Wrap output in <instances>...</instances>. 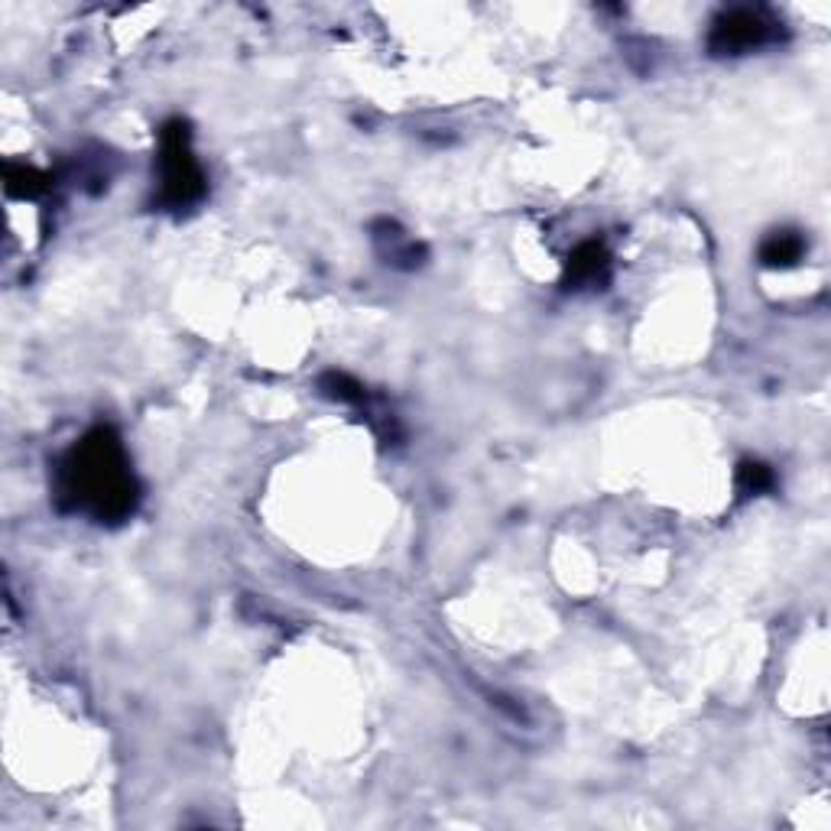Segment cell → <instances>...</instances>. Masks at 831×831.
I'll use <instances>...</instances> for the list:
<instances>
[{
	"label": "cell",
	"instance_id": "4",
	"mask_svg": "<svg viewBox=\"0 0 831 831\" xmlns=\"http://www.w3.org/2000/svg\"><path fill=\"white\" fill-rule=\"evenodd\" d=\"M611 273V254L601 241H585L571 251L569 283L575 286H601Z\"/></svg>",
	"mask_w": 831,
	"mask_h": 831
},
{
	"label": "cell",
	"instance_id": "6",
	"mask_svg": "<svg viewBox=\"0 0 831 831\" xmlns=\"http://www.w3.org/2000/svg\"><path fill=\"white\" fill-rule=\"evenodd\" d=\"M3 189L13 199H43L52 189V175L40 173L33 166H20V163H7L3 166Z\"/></svg>",
	"mask_w": 831,
	"mask_h": 831
},
{
	"label": "cell",
	"instance_id": "1",
	"mask_svg": "<svg viewBox=\"0 0 831 831\" xmlns=\"http://www.w3.org/2000/svg\"><path fill=\"white\" fill-rule=\"evenodd\" d=\"M55 500L65 514H85L94 524H124L140 504V484L128 448L111 426L79 438L55 472Z\"/></svg>",
	"mask_w": 831,
	"mask_h": 831
},
{
	"label": "cell",
	"instance_id": "5",
	"mask_svg": "<svg viewBox=\"0 0 831 831\" xmlns=\"http://www.w3.org/2000/svg\"><path fill=\"white\" fill-rule=\"evenodd\" d=\"M805 254V237L799 231H773L763 244H760V263L763 266H773V270H787V266H795Z\"/></svg>",
	"mask_w": 831,
	"mask_h": 831
},
{
	"label": "cell",
	"instance_id": "2",
	"mask_svg": "<svg viewBox=\"0 0 831 831\" xmlns=\"http://www.w3.org/2000/svg\"><path fill=\"white\" fill-rule=\"evenodd\" d=\"M209 192L205 170L192 150V128L185 121H166L160 128L156 150V205L166 212H189Z\"/></svg>",
	"mask_w": 831,
	"mask_h": 831
},
{
	"label": "cell",
	"instance_id": "8",
	"mask_svg": "<svg viewBox=\"0 0 831 831\" xmlns=\"http://www.w3.org/2000/svg\"><path fill=\"white\" fill-rule=\"evenodd\" d=\"M773 484H777V478L763 462H744L738 468V490L741 494H767Z\"/></svg>",
	"mask_w": 831,
	"mask_h": 831
},
{
	"label": "cell",
	"instance_id": "3",
	"mask_svg": "<svg viewBox=\"0 0 831 831\" xmlns=\"http://www.w3.org/2000/svg\"><path fill=\"white\" fill-rule=\"evenodd\" d=\"M780 23L760 10V7H734V10H724L715 23H711V33H708V49L715 55H741V52H753L760 45L773 43L780 37L777 30Z\"/></svg>",
	"mask_w": 831,
	"mask_h": 831
},
{
	"label": "cell",
	"instance_id": "7",
	"mask_svg": "<svg viewBox=\"0 0 831 831\" xmlns=\"http://www.w3.org/2000/svg\"><path fill=\"white\" fill-rule=\"evenodd\" d=\"M318 387H322V394L328 396V399H335V403L367 409V391H364V384H357V381L348 377V374L328 371V374L322 377V384H318Z\"/></svg>",
	"mask_w": 831,
	"mask_h": 831
}]
</instances>
